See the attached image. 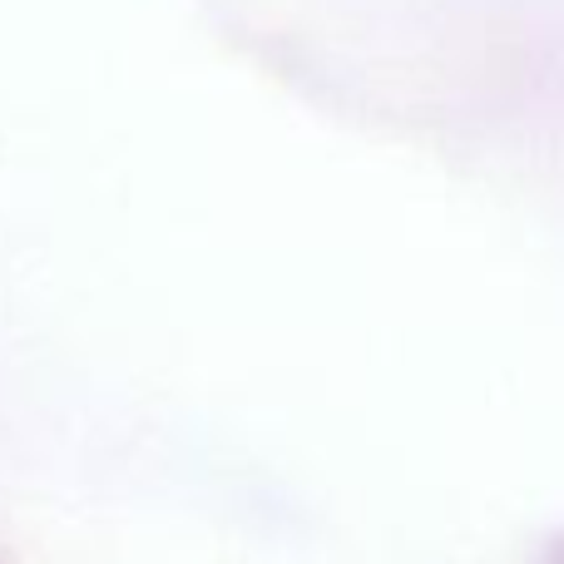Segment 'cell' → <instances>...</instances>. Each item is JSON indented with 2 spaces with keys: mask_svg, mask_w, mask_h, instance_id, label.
I'll return each instance as SVG.
<instances>
[]
</instances>
